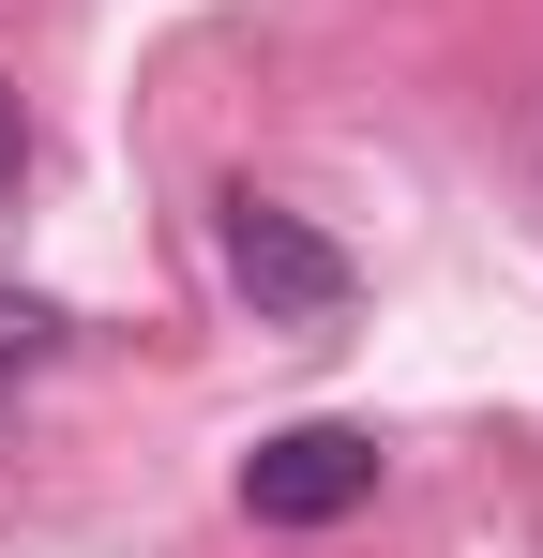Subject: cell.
<instances>
[{
    "mask_svg": "<svg viewBox=\"0 0 543 558\" xmlns=\"http://www.w3.org/2000/svg\"><path fill=\"white\" fill-rule=\"evenodd\" d=\"M212 242H227V287L257 302V332H348V302H362V272H348V242H317L287 196H257V182H227L212 196Z\"/></svg>",
    "mask_w": 543,
    "mask_h": 558,
    "instance_id": "obj_1",
    "label": "cell"
},
{
    "mask_svg": "<svg viewBox=\"0 0 543 558\" xmlns=\"http://www.w3.org/2000/svg\"><path fill=\"white\" fill-rule=\"evenodd\" d=\"M362 498H377V438H362V423H287V438L242 453V513H257V529H333Z\"/></svg>",
    "mask_w": 543,
    "mask_h": 558,
    "instance_id": "obj_2",
    "label": "cell"
},
{
    "mask_svg": "<svg viewBox=\"0 0 543 558\" xmlns=\"http://www.w3.org/2000/svg\"><path fill=\"white\" fill-rule=\"evenodd\" d=\"M61 348H76V317H61V302H31V287H0V377L61 363Z\"/></svg>",
    "mask_w": 543,
    "mask_h": 558,
    "instance_id": "obj_3",
    "label": "cell"
},
{
    "mask_svg": "<svg viewBox=\"0 0 543 558\" xmlns=\"http://www.w3.org/2000/svg\"><path fill=\"white\" fill-rule=\"evenodd\" d=\"M31 182V106H15V76H0V196Z\"/></svg>",
    "mask_w": 543,
    "mask_h": 558,
    "instance_id": "obj_4",
    "label": "cell"
}]
</instances>
